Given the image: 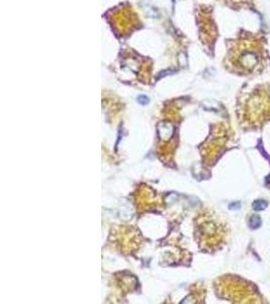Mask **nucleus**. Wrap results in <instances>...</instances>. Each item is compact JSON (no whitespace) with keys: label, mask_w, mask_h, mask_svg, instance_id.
<instances>
[{"label":"nucleus","mask_w":270,"mask_h":304,"mask_svg":"<svg viewBox=\"0 0 270 304\" xmlns=\"http://www.w3.org/2000/svg\"><path fill=\"white\" fill-rule=\"evenodd\" d=\"M243 121L251 128H259L270 121V96L266 91L257 90L251 94L246 102Z\"/></svg>","instance_id":"nucleus-1"},{"label":"nucleus","mask_w":270,"mask_h":304,"mask_svg":"<svg viewBox=\"0 0 270 304\" xmlns=\"http://www.w3.org/2000/svg\"><path fill=\"white\" fill-rule=\"evenodd\" d=\"M268 206V202L265 200H256L254 203H253L252 207L255 211H263L264 209L267 208Z\"/></svg>","instance_id":"nucleus-2"},{"label":"nucleus","mask_w":270,"mask_h":304,"mask_svg":"<svg viewBox=\"0 0 270 304\" xmlns=\"http://www.w3.org/2000/svg\"><path fill=\"white\" fill-rule=\"evenodd\" d=\"M249 226L252 229H256L261 226V218L258 215H252L249 219Z\"/></svg>","instance_id":"nucleus-3"},{"label":"nucleus","mask_w":270,"mask_h":304,"mask_svg":"<svg viewBox=\"0 0 270 304\" xmlns=\"http://www.w3.org/2000/svg\"><path fill=\"white\" fill-rule=\"evenodd\" d=\"M138 102H140L141 105H146L147 102H148V99H147L146 96H141L138 99Z\"/></svg>","instance_id":"nucleus-4"}]
</instances>
